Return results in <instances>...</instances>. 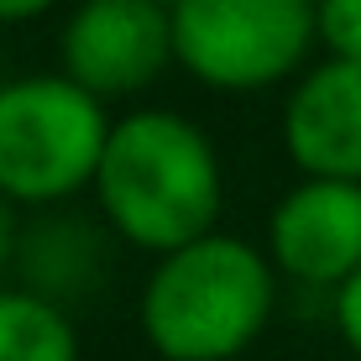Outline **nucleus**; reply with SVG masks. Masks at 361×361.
<instances>
[{"mask_svg": "<svg viewBox=\"0 0 361 361\" xmlns=\"http://www.w3.org/2000/svg\"><path fill=\"white\" fill-rule=\"evenodd\" d=\"M11 241H16V226H11V199L0 194V267H6V257H11Z\"/></svg>", "mask_w": 361, "mask_h": 361, "instance_id": "obj_12", "label": "nucleus"}, {"mask_svg": "<svg viewBox=\"0 0 361 361\" xmlns=\"http://www.w3.org/2000/svg\"><path fill=\"white\" fill-rule=\"evenodd\" d=\"M267 257L309 288H341L361 272V183L304 178L267 220Z\"/></svg>", "mask_w": 361, "mask_h": 361, "instance_id": "obj_6", "label": "nucleus"}, {"mask_svg": "<svg viewBox=\"0 0 361 361\" xmlns=\"http://www.w3.org/2000/svg\"><path fill=\"white\" fill-rule=\"evenodd\" d=\"M0 361H79V335L47 293L0 288Z\"/></svg>", "mask_w": 361, "mask_h": 361, "instance_id": "obj_8", "label": "nucleus"}, {"mask_svg": "<svg viewBox=\"0 0 361 361\" xmlns=\"http://www.w3.org/2000/svg\"><path fill=\"white\" fill-rule=\"evenodd\" d=\"M272 319V257L241 235H199L157 257L142 288V335L163 361H231Z\"/></svg>", "mask_w": 361, "mask_h": 361, "instance_id": "obj_2", "label": "nucleus"}, {"mask_svg": "<svg viewBox=\"0 0 361 361\" xmlns=\"http://www.w3.org/2000/svg\"><path fill=\"white\" fill-rule=\"evenodd\" d=\"M94 194L121 241L168 257L215 231L226 173L215 142L178 110H131L110 126Z\"/></svg>", "mask_w": 361, "mask_h": 361, "instance_id": "obj_1", "label": "nucleus"}, {"mask_svg": "<svg viewBox=\"0 0 361 361\" xmlns=\"http://www.w3.org/2000/svg\"><path fill=\"white\" fill-rule=\"evenodd\" d=\"M63 73L94 99L136 94L173 58V11L152 0H79L63 21Z\"/></svg>", "mask_w": 361, "mask_h": 361, "instance_id": "obj_5", "label": "nucleus"}, {"mask_svg": "<svg viewBox=\"0 0 361 361\" xmlns=\"http://www.w3.org/2000/svg\"><path fill=\"white\" fill-rule=\"evenodd\" d=\"M283 147L304 178L361 183V58L304 68L283 105Z\"/></svg>", "mask_w": 361, "mask_h": 361, "instance_id": "obj_7", "label": "nucleus"}, {"mask_svg": "<svg viewBox=\"0 0 361 361\" xmlns=\"http://www.w3.org/2000/svg\"><path fill=\"white\" fill-rule=\"evenodd\" d=\"M319 42L330 58H361V0H319Z\"/></svg>", "mask_w": 361, "mask_h": 361, "instance_id": "obj_9", "label": "nucleus"}, {"mask_svg": "<svg viewBox=\"0 0 361 361\" xmlns=\"http://www.w3.org/2000/svg\"><path fill=\"white\" fill-rule=\"evenodd\" d=\"M110 126L105 99L68 73L0 84V194L11 204H58L94 183Z\"/></svg>", "mask_w": 361, "mask_h": 361, "instance_id": "obj_3", "label": "nucleus"}, {"mask_svg": "<svg viewBox=\"0 0 361 361\" xmlns=\"http://www.w3.org/2000/svg\"><path fill=\"white\" fill-rule=\"evenodd\" d=\"M152 6H163V11H178V6H183V0H152Z\"/></svg>", "mask_w": 361, "mask_h": 361, "instance_id": "obj_13", "label": "nucleus"}, {"mask_svg": "<svg viewBox=\"0 0 361 361\" xmlns=\"http://www.w3.org/2000/svg\"><path fill=\"white\" fill-rule=\"evenodd\" d=\"M335 330H341V341L351 345L356 361H361V272L335 288Z\"/></svg>", "mask_w": 361, "mask_h": 361, "instance_id": "obj_10", "label": "nucleus"}, {"mask_svg": "<svg viewBox=\"0 0 361 361\" xmlns=\"http://www.w3.org/2000/svg\"><path fill=\"white\" fill-rule=\"evenodd\" d=\"M53 11V0H0V27H16V21H32Z\"/></svg>", "mask_w": 361, "mask_h": 361, "instance_id": "obj_11", "label": "nucleus"}, {"mask_svg": "<svg viewBox=\"0 0 361 361\" xmlns=\"http://www.w3.org/2000/svg\"><path fill=\"white\" fill-rule=\"evenodd\" d=\"M314 42L319 0H183L173 11V58L226 94L293 79Z\"/></svg>", "mask_w": 361, "mask_h": 361, "instance_id": "obj_4", "label": "nucleus"}]
</instances>
